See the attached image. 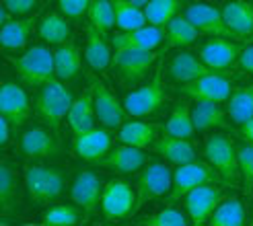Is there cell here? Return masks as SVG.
Returning <instances> with one entry per match:
<instances>
[{
    "mask_svg": "<svg viewBox=\"0 0 253 226\" xmlns=\"http://www.w3.org/2000/svg\"><path fill=\"white\" fill-rule=\"evenodd\" d=\"M72 101H74V97H72L70 89L64 84V80L52 78L43 86H40L35 93V99H33L35 117L60 136L62 123H64L68 117Z\"/></svg>",
    "mask_w": 253,
    "mask_h": 226,
    "instance_id": "1",
    "label": "cell"
},
{
    "mask_svg": "<svg viewBox=\"0 0 253 226\" xmlns=\"http://www.w3.org/2000/svg\"><path fill=\"white\" fill-rule=\"evenodd\" d=\"M163 76H165V60L159 58L153 76L124 97V105L130 117L155 115L157 111H161L167 105L169 95H167V84Z\"/></svg>",
    "mask_w": 253,
    "mask_h": 226,
    "instance_id": "2",
    "label": "cell"
},
{
    "mask_svg": "<svg viewBox=\"0 0 253 226\" xmlns=\"http://www.w3.org/2000/svg\"><path fill=\"white\" fill-rule=\"evenodd\" d=\"M25 191L29 199L37 206H49L64 193L68 183L66 169L60 167H43V165H27L23 173Z\"/></svg>",
    "mask_w": 253,
    "mask_h": 226,
    "instance_id": "3",
    "label": "cell"
},
{
    "mask_svg": "<svg viewBox=\"0 0 253 226\" xmlns=\"http://www.w3.org/2000/svg\"><path fill=\"white\" fill-rule=\"evenodd\" d=\"M12 72L27 89H40L47 80L56 78L54 52L45 45H33L21 56H8Z\"/></svg>",
    "mask_w": 253,
    "mask_h": 226,
    "instance_id": "4",
    "label": "cell"
},
{
    "mask_svg": "<svg viewBox=\"0 0 253 226\" xmlns=\"http://www.w3.org/2000/svg\"><path fill=\"white\" fill-rule=\"evenodd\" d=\"M159 60V54L155 49H113L111 60V72L116 80L130 89V86L142 84L150 72H155L153 66Z\"/></svg>",
    "mask_w": 253,
    "mask_h": 226,
    "instance_id": "5",
    "label": "cell"
},
{
    "mask_svg": "<svg viewBox=\"0 0 253 226\" xmlns=\"http://www.w3.org/2000/svg\"><path fill=\"white\" fill-rule=\"evenodd\" d=\"M204 183H222L218 171L208 160L204 162L196 158L192 162H185V165H177V169L173 171L171 191L165 195V206L183 204L185 195L192 189H196L198 185H204Z\"/></svg>",
    "mask_w": 253,
    "mask_h": 226,
    "instance_id": "6",
    "label": "cell"
},
{
    "mask_svg": "<svg viewBox=\"0 0 253 226\" xmlns=\"http://www.w3.org/2000/svg\"><path fill=\"white\" fill-rule=\"evenodd\" d=\"M204 154L206 160L218 171L222 185H237L243 179L237 156V144L233 142L231 136L220 132L210 134L204 142Z\"/></svg>",
    "mask_w": 253,
    "mask_h": 226,
    "instance_id": "7",
    "label": "cell"
},
{
    "mask_svg": "<svg viewBox=\"0 0 253 226\" xmlns=\"http://www.w3.org/2000/svg\"><path fill=\"white\" fill-rule=\"evenodd\" d=\"M138 195L136 187L124 179H111L103 187V195H101V212L111 222L124 220L128 216H134L138 208Z\"/></svg>",
    "mask_w": 253,
    "mask_h": 226,
    "instance_id": "8",
    "label": "cell"
},
{
    "mask_svg": "<svg viewBox=\"0 0 253 226\" xmlns=\"http://www.w3.org/2000/svg\"><path fill=\"white\" fill-rule=\"evenodd\" d=\"M177 93L192 101H214V103H226L233 93V82L226 76V72L212 70L204 76H200L192 82L177 84Z\"/></svg>",
    "mask_w": 253,
    "mask_h": 226,
    "instance_id": "9",
    "label": "cell"
},
{
    "mask_svg": "<svg viewBox=\"0 0 253 226\" xmlns=\"http://www.w3.org/2000/svg\"><path fill=\"white\" fill-rule=\"evenodd\" d=\"M173 185V169L165 162H155L150 160L148 165L138 171L136 177V195H138V204L136 208L140 210L144 204L153 202V199L165 197L171 191Z\"/></svg>",
    "mask_w": 253,
    "mask_h": 226,
    "instance_id": "10",
    "label": "cell"
},
{
    "mask_svg": "<svg viewBox=\"0 0 253 226\" xmlns=\"http://www.w3.org/2000/svg\"><path fill=\"white\" fill-rule=\"evenodd\" d=\"M148 162H150V154L144 148H136L120 142V146H111L109 152L95 160L93 165L116 175H138V171H142Z\"/></svg>",
    "mask_w": 253,
    "mask_h": 226,
    "instance_id": "11",
    "label": "cell"
},
{
    "mask_svg": "<svg viewBox=\"0 0 253 226\" xmlns=\"http://www.w3.org/2000/svg\"><path fill=\"white\" fill-rule=\"evenodd\" d=\"M88 84L93 86V97H95V111H97V121L99 125L109 130H118L124 121H128V111H126L124 101L116 97L105 82H101L97 76H88Z\"/></svg>",
    "mask_w": 253,
    "mask_h": 226,
    "instance_id": "12",
    "label": "cell"
},
{
    "mask_svg": "<svg viewBox=\"0 0 253 226\" xmlns=\"http://www.w3.org/2000/svg\"><path fill=\"white\" fill-rule=\"evenodd\" d=\"M183 17L206 37H229V39H241L233 33V29L224 23L222 10L208 2H189L183 8ZM243 41V39H241Z\"/></svg>",
    "mask_w": 253,
    "mask_h": 226,
    "instance_id": "13",
    "label": "cell"
},
{
    "mask_svg": "<svg viewBox=\"0 0 253 226\" xmlns=\"http://www.w3.org/2000/svg\"><path fill=\"white\" fill-rule=\"evenodd\" d=\"M241 39H229V37H210V39L198 49V56L204 64L216 72H229L237 68L239 56L243 52Z\"/></svg>",
    "mask_w": 253,
    "mask_h": 226,
    "instance_id": "14",
    "label": "cell"
},
{
    "mask_svg": "<svg viewBox=\"0 0 253 226\" xmlns=\"http://www.w3.org/2000/svg\"><path fill=\"white\" fill-rule=\"evenodd\" d=\"M224 197V187H218V183H204L185 195L183 208L192 218V224H208L214 210L218 208Z\"/></svg>",
    "mask_w": 253,
    "mask_h": 226,
    "instance_id": "15",
    "label": "cell"
},
{
    "mask_svg": "<svg viewBox=\"0 0 253 226\" xmlns=\"http://www.w3.org/2000/svg\"><path fill=\"white\" fill-rule=\"evenodd\" d=\"M60 136L47 128V125H33L27 128L21 134L19 140V150L25 158L31 160H45V158H54L60 154Z\"/></svg>",
    "mask_w": 253,
    "mask_h": 226,
    "instance_id": "16",
    "label": "cell"
},
{
    "mask_svg": "<svg viewBox=\"0 0 253 226\" xmlns=\"http://www.w3.org/2000/svg\"><path fill=\"white\" fill-rule=\"evenodd\" d=\"M0 115H4L12 128H21L31 115V101L25 84L17 80H4L0 89Z\"/></svg>",
    "mask_w": 253,
    "mask_h": 226,
    "instance_id": "17",
    "label": "cell"
},
{
    "mask_svg": "<svg viewBox=\"0 0 253 226\" xmlns=\"http://www.w3.org/2000/svg\"><path fill=\"white\" fill-rule=\"evenodd\" d=\"M113 146V130L97 125V128L72 136V144H70V152L72 156H77L79 160L84 162H93L99 160L101 156H105Z\"/></svg>",
    "mask_w": 253,
    "mask_h": 226,
    "instance_id": "18",
    "label": "cell"
},
{
    "mask_svg": "<svg viewBox=\"0 0 253 226\" xmlns=\"http://www.w3.org/2000/svg\"><path fill=\"white\" fill-rule=\"evenodd\" d=\"M105 183L93 171H81L74 175L70 183V199L77 206H81L86 216H93L101 208V195H103Z\"/></svg>",
    "mask_w": 253,
    "mask_h": 226,
    "instance_id": "19",
    "label": "cell"
},
{
    "mask_svg": "<svg viewBox=\"0 0 253 226\" xmlns=\"http://www.w3.org/2000/svg\"><path fill=\"white\" fill-rule=\"evenodd\" d=\"M208 72H212V68H208L204 62L200 60L198 54L187 52L185 47L177 49L165 64V76L175 86L183 84V82H192V80L204 76V74H208Z\"/></svg>",
    "mask_w": 253,
    "mask_h": 226,
    "instance_id": "20",
    "label": "cell"
},
{
    "mask_svg": "<svg viewBox=\"0 0 253 226\" xmlns=\"http://www.w3.org/2000/svg\"><path fill=\"white\" fill-rule=\"evenodd\" d=\"M84 60L95 72H103L111 68V60H113L111 37L101 33L88 21L84 25Z\"/></svg>",
    "mask_w": 253,
    "mask_h": 226,
    "instance_id": "21",
    "label": "cell"
},
{
    "mask_svg": "<svg viewBox=\"0 0 253 226\" xmlns=\"http://www.w3.org/2000/svg\"><path fill=\"white\" fill-rule=\"evenodd\" d=\"M165 43V27L159 25H144L140 29L134 31H120L111 35V45L113 49H157Z\"/></svg>",
    "mask_w": 253,
    "mask_h": 226,
    "instance_id": "22",
    "label": "cell"
},
{
    "mask_svg": "<svg viewBox=\"0 0 253 226\" xmlns=\"http://www.w3.org/2000/svg\"><path fill=\"white\" fill-rule=\"evenodd\" d=\"M97 111H95V97H93V86L88 84L86 89L72 101V107L68 111L66 125L72 132V136L83 134L97 128Z\"/></svg>",
    "mask_w": 253,
    "mask_h": 226,
    "instance_id": "23",
    "label": "cell"
},
{
    "mask_svg": "<svg viewBox=\"0 0 253 226\" xmlns=\"http://www.w3.org/2000/svg\"><path fill=\"white\" fill-rule=\"evenodd\" d=\"M153 152L163 156L171 165H185L198 158V150L192 144V138H177L163 132L153 146Z\"/></svg>",
    "mask_w": 253,
    "mask_h": 226,
    "instance_id": "24",
    "label": "cell"
},
{
    "mask_svg": "<svg viewBox=\"0 0 253 226\" xmlns=\"http://www.w3.org/2000/svg\"><path fill=\"white\" fill-rule=\"evenodd\" d=\"M161 136L159 132V125L153 121H140L138 117L124 121L118 134H116V140L122 144H130L136 148H144V150H153L157 138Z\"/></svg>",
    "mask_w": 253,
    "mask_h": 226,
    "instance_id": "25",
    "label": "cell"
},
{
    "mask_svg": "<svg viewBox=\"0 0 253 226\" xmlns=\"http://www.w3.org/2000/svg\"><path fill=\"white\" fill-rule=\"evenodd\" d=\"M37 27H40V19L37 17H15L12 21L2 25V31H0V43H2V47L6 49V52H19V49H25Z\"/></svg>",
    "mask_w": 253,
    "mask_h": 226,
    "instance_id": "26",
    "label": "cell"
},
{
    "mask_svg": "<svg viewBox=\"0 0 253 226\" xmlns=\"http://www.w3.org/2000/svg\"><path fill=\"white\" fill-rule=\"evenodd\" d=\"M192 119L196 125V132H212L231 128V117L222 103L214 101H192Z\"/></svg>",
    "mask_w": 253,
    "mask_h": 226,
    "instance_id": "27",
    "label": "cell"
},
{
    "mask_svg": "<svg viewBox=\"0 0 253 226\" xmlns=\"http://www.w3.org/2000/svg\"><path fill=\"white\" fill-rule=\"evenodd\" d=\"M202 35L192 23H189L183 12L181 15L173 17L167 25H165V43L161 47V54L169 52V49H179V47H189L198 43V39H202Z\"/></svg>",
    "mask_w": 253,
    "mask_h": 226,
    "instance_id": "28",
    "label": "cell"
},
{
    "mask_svg": "<svg viewBox=\"0 0 253 226\" xmlns=\"http://www.w3.org/2000/svg\"><path fill=\"white\" fill-rule=\"evenodd\" d=\"M222 17L237 37H253V0H229L222 6Z\"/></svg>",
    "mask_w": 253,
    "mask_h": 226,
    "instance_id": "29",
    "label": "cell"
},
{
    "mask_svg": "<svg viewBox=\"0 0 253 226\" xmlns=\"http://www.w3.org/2000/svg\"><path fill=\"white\" fill-rule=\"evenodd\" d=\"M83 56L81 54V47L74 43L72 39L56 45L54 49V68H56V78L70 82L79 76L83 72Z\"/></svg>",
    "mask_w": 253,
    "mask_h": 226,
    "instance_id": "30",
    "label": "cell"
},
{
    "mask_svg": "<svg viewBox=\"0 0 253 226\" xmlns=\"http://www.w3.org/2000/svg\"><path fill=\"white\" fill-rule=\"evenodd\" d=\"M21 202V179L15 165L4 160L0 165V212L8 216L17 210Z\"/></svg>",
    "mask_w": 253,
    "mask_h": 226,
    "instance_id": "31",
    "label": "cell"
},
{
    "mask_svg": "<svg viewBox=\"0 0 253 226\" xmlns=\"http://www.w3.org/2000/svg\"><path fill=\"white\" fill-rule=\"evenodd\" d=\"M163 132L177 136V138H192L196 134V125H194V119H192V99L175 101Z\"/></svg>",
    "mask_w": 253,
    "mask_h": 226,
    "instance_id": "32",
    "label": "cell"
},
{
    "mask_svg": "<svg viewBox=\"0 0 253 226\" xmlns=\"http://www.w3.org/2000/svg\"><path fill=\"white\" fill-rule=\"evenodd\" d=\"M40 37L49 45H62L70 41V23L64 12H47L40 21Z\"/></svg>",
    "mask_w": 253,
    "mask_h": 226,
    "instance_id": "33",
    "label": "cell"
},
{
    "mask_svg": "<svg viewBox=\"0 0 253 226\" xmlns=\"http://www.w3.org/2000/svg\"><path fill=\"white\" fill-rule=\"evenodd\" d=\"M249 220L245 216L243 199L239 195H231V197H224L218 204L208 224L210 226H243Z\"/></svg>",
    "mask_w": 253,
    "mask_h": 226,
    "instance_id": "34",
    "label": "cell"
},
{
    "mask_svg": "<svg viewBox=\"0 0 253 226\" xmlns=\"http://www.w3.org/2000/svg\"><path fill=\"white\" fill-rule=\"evenodd\" d=\"M226 113L233 123L241 125L253 117V84L233 89L229 101H226Z\"/></svg>",
    "mask_w": 253,
    "mask_h": 226,
    "instance_id": "35",
    "label": "cell"
},
{
    "mask_svg": "<svg viewBox=\"0 0 253 226\" xmlns=\"http://www.w3.org/2000/svg\"><path fill=\"white\" fill-rule=\"evenodd\" d=\"M116 8V27L120 31H134L148 25L144 6L134 4L132 0H113Z\"/></svg>",
    "mask_w": 253,
    "mask_h": 226,
    "instance_id": "36",
    "label": "cell"
},
{
    "mask_svg": "<svg viewBox=\"0 0 253 226\" xmlns=\"http://www.w3.org/2000/svg\"><path fill=\"white\" fill-rule=\"evenodd\" d=\"M86 212L77 206V204H56V206H49L43 214H42V224L45 226H74V224H81L84 222Z\"/></svg>",
    "mask_w": 253,
    "mask_h": 226,
    "instance_id": "37",
    "label": "cell"
},
{
    "mask_svg": "<svg viewBox=\"0 0 253 226\" xmlns=\"http://www.w3.org/2000/svg\"><path fill=\"white\" fill-rule=\"evenodd\" d=\"M185 8L183 0H148L144 4V12H146V19L150 25H159V27H165V25L181 15Z\"/></svg>",
    "mask_w": 253,
    "mask_h": 226,
    "instance_id": "38",
    "label": "cell"
},
{
    "mask_svg": "<svg viewBox=\"0 0 253 226\" xmlns=\"http://www.w3.org/2000/svg\"><path fill=\"white\" fill-rule=\"evenodd\" d=\"M86 21L93 23L95 27L109 35V31L116 27V8H113V0H93L86 12Z\"/></svg>",
    "mask_w": 253,
    "mask_h": 226,
    "instance_id": "39",
    "label": "cell"
},
{
    "mask_svg": "<svg viewBox=\"0 0 253 226\" xmlns=\"http://www.w3.org/2000/svg\"><path fill=\"white\" fill-rule=\"evenodd\" d=\"M136 224H140V226H187V224H192V218L181 208L165 206V210L157 212L153 216H144Z\"/></svg>",
    "mask_w": 253,
    "mask_h": 226,
    "instance_id": "40",
    "label": "cell"
},
{
    "mask_svg": "<svg viewBox=\"0 0 253 226\" xmlns=\"http://www.w3.org/2000/svg\"><path fill=\"white\" fill-rule=\"evenodd\" d=\"M237 156H239V167H241V175H243L245 191L247 195H251L253 191V144L251 142L237 144Z\"/></svg>",
    "mask_w": 253,
    "mask_h": 226,
    "instance_id": "41",
    "label": "cell"
},
{
    "mask_svg": "<svg viewBox=\"0 0 253 226\" xmlns=\"http://www.w3.org/2000/svg\"><path fill=\"white\" fill-rule=\"evenodd\" d=\"M93 0H58L60 12H64L68 19H81L88 12Z\"/></svg>",
    "mask_w": 253,
    "mask_h": 226,
    "instance_id": "42",
    "label": "cell"
},
{
    "mask_svg": "<svg viewBox=\"0 0 253 226\" xmlns=\"http://www.w3.org/2000/svg\"><path fill=\"white\" fill-rule=\"evenodd\" d=\"M37 0H2V6H6L15 17H25L35 8Z\"/></svg>",
    "mask_w": 253,
    "mask_h": 226,
    "instance_id": "43",
    "label": "cell"
},
{
    "mask_svg": "<svg viewBox=\"0 0 253 226\" xmlns=\"http://www.w3.org/2000/svg\"><path fill=\"white\" fill-rule=\"evenodd\" d=\"M237 68L241 72H245V74H249V76H253V43L243 45V52H241V56H239Z\"/></svg>",
    "mask_w": 253,
    "mask_h": 226,
    "instance_id": "44",
    "label": "cell"
},
{
    "mask_svg": "<svg viewBox=\"0 0 253 226\" xmlns=\"http://www.w3.org/2000/svg\"><path fill=\"white\" fill-rule=\"evenodd\" d=\"M10 128H12V123L4 115H0V146L2 148L10 144Z\"/></svg>",
    "mask_w": 253,
    "mask_h": 226,
    "instance_id": "45",
    "label": "cell"
},
{
    "mask_svg": "<svg viewBox=\"0 0 253 226\" xmlns=\"http://www.w3.org/2000/svg\"><path fill=\"white\" fill-rule=\"evenodd\" d=\"M239 134H241V138H243L245 142H251L253 144V117L239 125Z\"/></svg>",
    "mask_w": 253,
    "mask_h": 226,
    "instance_id": "46",
    "label": "cell"
},
{
    "mask_svg": "<svg viewBox=\"0 0 253 226\" xmlns=\"http://www.w3.org/2000/svg\"><path fill=\"white\" fill-rule=\"evenodd\" d=\"M132 2H134V4H138V6H144V4L148 2V0H132Z\"/></svg>",
    "mask_w": 253,
    "mask_h": 226,
    "instance_id": "47",
    "label": "cell"
}]
</instances>
